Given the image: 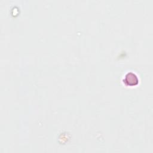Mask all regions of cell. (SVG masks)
I'll return each instance as SVG.
<instances>
[{"mask_svg":"<svg viewBox=\"0 0 153 153\" xmlns=\"http://www.w3.org/2000/svg\"><path fill=\"white\" fill-rule=\"evenodd\" d=\"M124 82L127 85L133 86L138 84V78L137 76L133 72L127 73L124 78Z\"/></svg>","mask_w":153,"mask_h":153,"instance_id":"1","label":"cell"}]
</instances>
